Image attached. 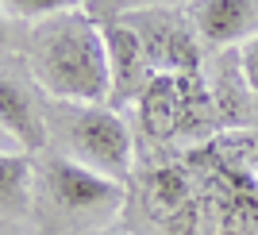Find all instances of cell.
I'll use <instances>...</instances> for the list:
<instances>
[{
  "label": "cell",
  "instance_id": "obj_7",
  "mask_svg": "<svg viewBox=\"0 0 258 235\" xmlns=\"http://www.w3.org/2000/svg\"><path fill=\"white\" fill-rule=\"evenodd\" d=\"M0 128L20 150H39L46 143V116L27 96V89L4 74H0Z\"/></svg>",
  "mask_w": 258,
  "mask_h": 235
},
{
  "label": "cell",
  "instance_id": "obj_12",
  "mask_svg": "<svg viewBox=\"0 0 258 235\" xmlns=\"http://www.w3.org/2000/svg\"><path fill=\"white\" fill-rule=\"evenodd\" d=\"M8 43V23H4V12H0V46Z\"/></svg>",
  "mask_w": 258,
  "mask_h": 235
},
{
  "label": "cell",
  "instance_id": "obj_6",
  "mask_svg": "<svg viewBox=\"0 0 258 235\" xmlns=\"http://www.w3.org/2000/svg\"><path fill=\"white\" fill-rule=\"evenodd\" d=\"M100 31H104V46H108L112 96L135 93L143 77H151V62H147V46H143L139 31L131 27V20H112Z\"/></svg>",
  "mask_w": 258,
  "mask_h": 235
},
{
  "label": "cell",
  "instance_id": "obj_13",
  "mask_svg": "<svg viewBox=\"0 0 258 235\" xmlns=\"http://www.w3.org/2000/svg\"><path fill=\"white\" fill-rule=\"evenodd\" d=\"M8 143H12V139H8V131L0 128V150H8Z\"/></svg>",
  "mask_w": 258,
  "mask_h": 235
},
{
  "label": "cell",
  "instance_id": "obj_14",
  "mask_svg": "<svg viewBox=\"0 0 258 235\" xmlns=\"http://www.w3.org/2000/svg\"><path fill=\"white\" fill-rule=\"evenodd\" d=\"M254 170H258V150H254Z\"/></svg>",
  "mask_w": 258,
  "mask_h": 235
},
{
  "label": "cell",
  "instance_id": "obj_8",
  "mask_svg": "<svg viewBox=\"0 0 258 235\" xmlns=\"http://www.w3.org/2000/svg\"><path fill=\"white\" fill-rule=\"evenodd\" d=\"M31 189V162L23 150H0V216L27 212Z\"/></svg>",
  "mask_w": 258,
  "mask_h": 235
},
{
  "label": "cell",
  "instance_id": "obj_11",
  "mask_svg": "<svg viewBox=\"0 0 258 235\" xmlns=\"http://www.w3.org/2000/svg\"><path fill=\"white\" fill-rule=\"evenodd\" d=\"M127 8H154V4H166V0H123Z\"/></svg>",
  "mask_w": 258,
  "mask_h": 235
},
{
  "label": "cell",
  "instance_id": "obj_2",
  "mask_svg": "<svg viewBox=\"0 0 258 235\" xmlns=\"http://www.w3.org/2000/svg\"><path fill=\"white\" fill-rule=\"evenodd\" d=\"M66 108H70L62 116V135L66 150H70L66 158L123 185L131 173V162H135V143H131L123 116L104 104H66Z\"/></svg>",
  "mask_w": 258,
  "mask_h": 235
},
{
  "label": "cell",
  "instance_id": "obj_3",
  "mask_svg": "<svg viewBox=\"0 0 258 235\" xmlns=\"http://www.w3.org/2000/svg\"><path fill=\"white\" fill-rule=\"evenodd\" d=\"M46 189H50L54 204L66 208V212H77V216H97L116 208L119 197H123V185L104 178V173L89 170L74 158H54L46 166Z\"/></svg>",
  "mask_w": 258,
  "mask_h": 235
},
{
  "label": "cell",
  "instance_id": "obj_4",
  "mask_svg": "<svg viewBox=\"0 0 258 235\" xmlns=\"http://www.w3.org/2000/svg\"><path fill=\"white\" fill-rule=\"evenodd\" d=\"M131 27L139 31L143 46H147V62H151L154 77L197 74V66H201V50H197V39H193L197 31H189L181 20L162 16V12H151V16L131 20Z\"/></svg>",
  "mask_w": 258,
  "mask_h": 235
},
{
  "label": "cell",
  "instance_id": "obj_5",
  "mask_svg": "<svg viewBox=\"0 0 258 235\" xmlns=\"http://www.w3.org/2000/svg\"><path fill=\"white\" fill-rule=\"evenodd\" d=\"M254 12H258V0H193L189 4V23H193L201 43L227 46L250 35Z\"/></svg>",
  "mask_w": 258,
  "mask_h": 235
},
{
  "label": "cell",
  "instance_id": "obj_10",
  "mask_svg": "<svg viewBox=\"0 0 258 235\" xmlns=\"http://www.w3.org/2000/svg\"><path fill=\"white\" fill-rule=\"evenodd\" d=\"M239 74H243V81H247L250 96L258 100V31L243 39V50H239Z\"/></svg>",
  "mask_w": 258,
  "mask_h": 235
},
{
  "label": "cell",
  "instance_id": "obj_9",
  "mask_svg": "<svg viewBox=\"0 0 258 235\" xmlns=\"http://www.w3.org/2000/svg\"><path fill=\"white\" fill-rule=\"evenodd\" d=\"M81 0H0V12L4 16H16V20H50L58 12H74Z\"/></svg>",
  "mask_w": 258,
  "mask_h": 235
},
{
  "label": "cell",
  "instance_id": "obj_1",
  "mask_svg": "<svg viewBox=\"0 0 258 235\" xmlns=\"http://www.w3.org/2000/svg\"><path fill=\"white\" fill-rule=\"evenodd\" d=\"M31 77L58 104H108L112 100V70L100 23L85 12H58L31 27L27 43Z\"/></svg>",
  "mask_w": 258,
  "mask_h": 235
}]
</instances>
